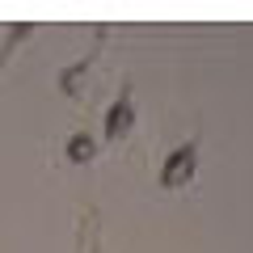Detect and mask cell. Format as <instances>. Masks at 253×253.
Here are the masks:
<instances>
[{
	"label": "cell",
	"mask_w": 253,
	"mask_h": 253,
	"mask_svg": "<svg viewBox=\"0 0 253 253\" xmlns=\"http://www.w3.org/2000/svg\"><path fill=\"white\" fill-rule=\"evenodd\" d=\"M101 144L89 135V131H76V135H68V144H63V156H68V165H89L97 161Z\"/></svg>",
	"instance_id": "obj_4"
},
{
	"label": "cell",
	"mask_w": 253,
	"mask_h": 253,
	"mask_svg": "<svg viewBox=\"0 0 253 253\" xmlns=\"http://www.w3.org/2000/svg\"><path fill=\"white\" fill-rule=\"evenodd\" d=\"M93 253H101V241H97V245H93Z\"/></svg>",
	"instance_id": "obj_6"
},
{
	"label": "cell",
	"mask_w": 253,
	"mask_h": 253,
	"mask_svg": "<svg viewBox=\"0 0 253 253\" xmlns=\"http://www.w3.org/2000/svg\"><path fill=\"white\" fill-rule=\"evenodd\" d=\"M131 131H135V97H131V84H123V89H118V97L110 101V110H106L101 139H106V144H123Z\"/></svg>",
	"instance_id": "obj_2"
},
{
	"label": "cell",
	"mask_w": 253,
	"mask_h": 253,
	"mask_svg": "<svg viewBox=\"0 0 253 253\" xmlns=\"http://www.w3.org/2000/svg\"><path fill=\"white\" fill-rule=\"evenodd\" d=\"M101 42H106V26L97 30V46H93V51L84 55V59H76L72 68H63V72L55 76V84H59V93H63V97H76V93H81V81H84V72H89L93 63H97V55H101Z\"/></svg>",
	"instance_id": "obj_3"
},
{
	"label": "cell",
	"mask_w": 253,
	"mask_h": 253,
	"mask_svg": "<svg viewBox=\"0 0 253 253\" xmlns=\"http://www.w3.org/2000/svg\"><path fill=\"white\" fill-rule=\"evenodd\" d=\"M194 169H199V139H186L181 148H173L169 161L161 165V186L165 190H186L194 181Z\"/></svg>",
	"instance_id": "obj_1"
},
{
	"label": "cell",
	"mask_w": 253,
	"mask_h": 253,
	"mask_svg": "<svg viewBox=\"0 0 253 253\" xmlns=\"http://www.w3.org/2000/svg\"><path fill=\"white\" fill-rule=\"evenodd\" d=\"M4 34H9V42L0 46V72H4V63H9L13 55H17V46L26 42V38H34V26H30V21H17V26H9Z\"/></svg>",
	"instance_id": "obj_5"
}]
</instances>
